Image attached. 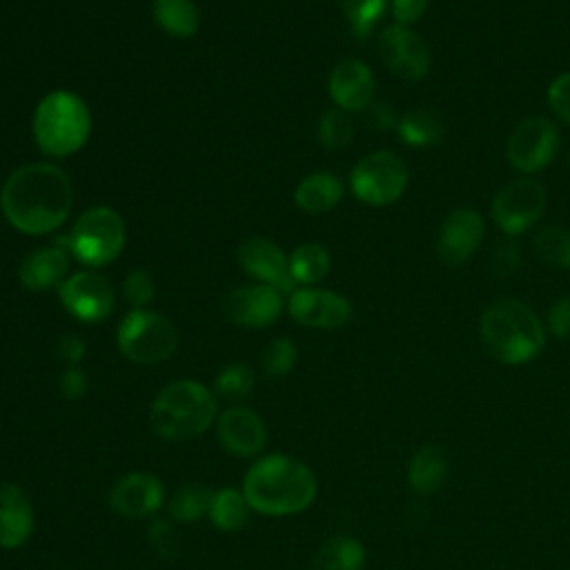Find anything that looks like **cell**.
<instances>
[{
  "label": "cell",
  "instance_id": "1",
  "mask_svg": "<svg viewBox=\"0 0 570 570\" xmlns=\"http://www.w3.org/2000/svg\"><path fill=\"white\" fill-rule=\"evenodd\" d=\"M73 205L69 176L53 163H27L16 167L2 189L0 209L7 223L29 236L58 229Z\"/></svg>",
  "mask_w": 570,
  "mask_h": 570
},
{
  "label": "cell",
  "instance_id": "2",
  "mask_svg": "<svg viewBox=\"0 0 570 570\" xmlns=\"http://www.w3.org/2000/svg\"><path fill=\"white\" fill-rule=\"evenodd\" d=\"M318 483L314 472L287 454L261 456L243 479V494L252 510L267 517H287L312 505Z\"/></svg>",
  "mask_w": 570,
  "mask_h": 570
},
{
  "label": "cell",
  "instance_id": "3",
  "mask_svg": "<svg viewBox=\"0 0 570 570\" xmlns=\"http://www.w3.org/2000/svg\"><path fill=\"white\" fill-rule=\"evenodd\" d=\"M479 332L488 352L505 365L528 363L546 345L541 318L530 305L510 296L497 298L483 309Z\"/></svg>",
  "mask_w": 570,
  "mask_h": 570
},
{
  "label": "cell",
  "instance_id": "4",
  "mask_svg": "<svg viewBox=\"0 0 570 570\" xmlns=\"http://www.w3.org/2000/svg\"><path fill=\"white\" fill-rule=\"evenodd\" d=\"M218 419L216 394L198 381L165 385L149 407L151 430L167 441H187L203 434Z\"/></svg>",
  "mask_w": 570,
  "mask_h": 570
},
{
  "label": "cell",
  "instance_id": "5",
  "mask_svg": "<svg viewBox=\"0 0 570 570\" xmlns=\"http://www.w3.org/2000/svg\"><path fill=\"white\" fill-rule=\"evenodd\" d=\"M33 140L42 154L65 158L82 149L91 131V114L87 102L69 91L53 89L45 94L31 118Z\"/></svg>",
  "mask_w": 570,
  "mask_h": 570
},
{
  "label": "cell",
  "instance_id": "6",
  "mask_svg": "<svg viewBox=\"0 0 570 570\" xmlns=\"http://www.w3.org/2000/svg\"><path fill=\"white\" fill-rule=\"evenodd\" d=\"M125 238L127 227L122 216L107 205H96L85 209L73 220L71 229L58 236L53 245L62 247L87 267H105L122 252Z\"/></svg>",
  "mask_w": 570,
  "mask_h": 570
},
{
  "label": "cell",
  "instance_id": "7",
  "mask_svg": "<svg viewBox=\"0 0 570 570\" xmlns=\"http://www.w3.org/2000/svg\"><path fill=\"white\" fill-rule=\"evenodd\" d=\"M120 354L138 365L167 361L178 347V332L169 318L147 307H134L116 330Z\"/></svg>",
  "mask_w": 570,
  "mask_h": 570
},
{
  "label": "cell",
  "instance_id": "8",
  "mask_svg": "<svg viewBox=\"0 0 570 570\" xmlns=\"http://www.w3.org/2000/svg\"><path fill=\"white\" fill-rule=\"evenodd\" d=\"M410 171L401 156L381 149L363 156L350 171L352 194L372 207H385L399 200L407 187Z\"/></svg>",
  "mask_w": 570,
  "mask_h": 570
},
{
  "label": "cell",
  "instance_id": "9",
  "mask_svg": "<svg viewBox=\"0 0 570 570\" xmlns=\"http://www.w3.org/2000/svg\"><path fill=\"white\" fill-rule=\"evenodd\" d=\"M546 212V189L530 176L508 180L490 203V216L505 236L528 232Z\"/></svg>",
  "mask_w": 570,
  "mask_h": 570
},
{
  "label": "cell",
  "instance_id": "10",
  "mask_svg": "<svg viewBox=\"0 0 570 570\" xmlns=\"http://www.w3.org/2000/svg\"><path fill=\"white\" fill-rule=\"evenodd\" d=\"M559 145L561 134L550 118L528 116L510 131L505 142V156L517 171L530 176L552 163Z\"/></svg>",
  "mask_w": 570,
  "mask_h": 570
},
{
  "label": "cell",
  "instance_id": "11",
  "mask_svg": "<svg viewBox=\"0 0 570 570\" xmlns=\"http://www.w3.org/2000/svg\"><path fill=\"white\" fill-rule=\"evenodd\" d=\"M58 294L65 309L82 323L105 321L116 303L109 281L91 269L69 274L58 287Z\"/></svg>",
  "mask_w": 570,
  "mask_h": 570
},
{
  "label": "cell",
  "instance_id": "12",
  "mask_svg": "<svg viewBox=\"0 0 570 570\" xmlns=\"http://www.w3.org/2000/svg\"><path fill=\"white\" fill-rule=\"evenodd\" d=\"M379 53L385 67L407 82H419L430 71L425 40L405 24H387L379 33Z\"/></svg>",
  "mask_w": 570,
  "mask_h": 570
},
{
  "label": "cell",
  "instance_id": "13",
  "mask_svg": "<svg viewBox=\"0 0 570 570\" xmlns=\"http://www.w3.org/2000/svg\"><path fill=\"white\" fill-rule=\"evenodd\" d=\"M289 316L314 330H336L343 327L352 318V303L323 287H298L287 298Z\"/></svg>",
  "mask_w": 570,
  "mask_h": 570
},
{
  "label": "cell",
  "instance_id": "14",
  "mask_svg": "<svg viewBox=\"0 0 570 570\" xmlns=\"http://www.w3.org/2000/svg\"><path fill=\"white\" fill-rule=\"evenodd\" d=\"M485 234L483 216L472 207L452 209L436 236V256L443 265H463L481 245Z\"/></svg>",
  "mask_w": 570,
  "mask_h": 570
},
{
  "label": "cell",
  "instance_id": "15",
  "mask_svg": "<svg viewBox=\"0 0 570 570\" xmlns=\"http://www.w3.org/2000/svg\"><path fill=\"white\" fill-rule=\"evenodd\" d=\"M283 307H285L283 292L263 283L236 287L223 301L225 318L234 325L249 327V330L272 325L281 316Z\"/></svg>",
  "mask_w": 570,
  "mask_h": 570
},
{
  "label": "cell",
  "instance_id": "16",
  "mask_svg": "<svg viewBox=\"0 0 570 570\" xmlns=\"http://www.w3.org/2000/svg\"><path fill=\"white\" fill-rule=\"evenodd\" d=\"M240 267L263 285L276 287L283 294L294 292V278L289 272V256L263 236H252L238 247Z\"/></svg>",
  "mask_w": 570,
  "mask_h": 570
},
{
  "label": "cell",
  "instance_id": "17",
  "mask_svg": "<svg viewBox=\"0 0 570 570\" xmlns=\"http://www.w3.org/2000/svg\"><path fill=\"white\" fill-rule=\"evenodd\" d=\"M165 503V485L149 472H131L109 490V505L127 519H145L156 514Z\"/></svg>",
  "mask_w": 570,
  "mask_h": 570
},
{
  "label": "cell",
  "instance_id": "18",
  "mask_svg": "<svg viewBox=\"0 0 570 570\" xmlns=\"http://www.w3.org/2000/svg\"><path fill=\"white\" fill-rule=\"evenodd\" d=\"M327 91L338 109L347 114L365 111L374 102V73L365 62L356 58L341 60L330 71Z\"/></svg>",
  "mask_w": 570,
  "mask_h": 570
},
{
  "label": "cell",
  "instance_id": "19",
  "mask_svg": "<svg viewBox=\"0 0 570 570\" xmlns=\"http://www.w3.org/2000/svg\"><path fill=\"white\" fill-rule=\"evenodd\" d=\"M216 434L220 445L236 456H256L267 441V428L263 419L243 405L227 407L216 419Z\"/></svg>",
  "mask_w": 570,
  "mask_h": 570
},
{
  "label": "cell",
  "instance_id": "20",
  "mask_svg": "<svg viewBox=\"0 0 570 570\" xmlns=\"http://www.w3.org/2000/svg\"><path fill=\"white\" fill-rule=\"evenodd\" d=\"M33 532V505L16 483H0V548H20Z\"/></svg>",
  "mask_w": 570,
  "mask_h": 570
},
{
  "label": "cell",
  "instance_id": "21",
  "mask_svg": "<svg viewBox=\"0 0 570 570\" xmlns=\"http://www.w3.org/2000/svg\"><path fill=\"white\" fill-rule=\"evenodd\" d=\"M69 272V254L58 245L38 247L27 254L18 267V281L29 292H42L62 285Z\"/></svg>",
  "mask_w": 570,
  "mask_h": 570
},
{
  "label": "cell",
  "instance_id": "22",
  "mask_svg": "<svg viewBox=\"0 0 570 570\" xmlns=\"http://www.w3.org/2000/svg\"><path fill=\"white\" fill-rule=\"evenodd\" d=\"M343 198V183L330 171H314L305 176L294 189V203L305 214H323Z\"/></svg>",
  "mask_w": 570,
  "mask_h": 570
},
{
  "label": "cell",
  "instance_id": "23",
  "mask_svg": "<svg viewBox=\"0 0 570 570\" xmlns=\"http://www.w3.org/2000/svg\"><path fill=\"white\" fill-rule=\"evenodd\" d=\"M448 476V454L441 445H421L407 465V485L416 494H434Z\"/></svg>",
  "mask_w": 570,
  "mask_h": 570
},
{
  "label": "cell",
  "instance_id": "24",
  "mask_svg": "<svg viewBox=\"0 0 570 570\" xmlns=\"http://www.w3.org/2000/svg\"><path fill=\"white\" fill-rule=\"evenodd\" d=\"M399 138L410 147H432L443 140L445 122L432 107H414L396 120Z\"/></svg>",
  "mask_w": 570,
  "mask_h": 570
},
{
  "label": "cell",
  "instance_id": "25",
  "mask_svg": "<svg viewBox=\"0 0 570 570\" xmlns=\"http://www.w3.org/2000/svg\"><path fill=\"white\" fill-rule=\"evenodd\" d=\"M365 548L358 539L338 534L327 539L312 557L307 570H363Z\"/></svg>",
  "mask_w": 570,
  "mask_h": 570
},
{
  "label": "cell",
  "instance_id": "26",
  "mask_svg": "<svg viewBox=\"0 0 570 570\" xmlns=\"http://www.w3.org/2000/svg\"><path fill=\"white\" fill-rule=\"evenodd\" d=\"M151 16L174 38H191L200 27V11L194 0H154Z\"/></svg>",
  "mask_w": 570,
  "mask_h": 570
},
{
  "label": "cell",
  "instance_id": "27",
  "mask_svg": "<svg viewBox=\"0 0 570 570\" xmlns=\"http://www.w3.org/2000/svg\"><path fill=\"white\" fill-rule=\"evenodd\" d=\"M330 252L318 243H301L289 254V272L294 283L303 287H312L321 283L330 272Z\"/></svg>",
  "mask_w": 570,
  "mask_h": 570
},
{
  "label": "cell",
  "instance_id": "28",
  "mask_svg": "<svg viewBox=\"0 0 570 570\" xmlns=\"http://www.w3.org/2000/svg\"><path fill=\"white\" fill-rule=\"evenodd\" d=\"M249 503L245 494L236 488H223L214 492L212 505H209V519L218 530L236 532L240 530L249 519Z\"/></svg>",
  "mask_w": 570,
  "mask_h": 570
},
{
  "label": "cell",
  "instance_id": "29",
  "mask_svg": "<svg viewBox=\"0 0 570 570\" xmlns=\"http://www.w3.org/2000/svg\"><path fill=\"white\" fill-rule=\"evenodd\" d=\"M214 492L203 483H185L180 485L167 503V512L176 523H194L200 517L209 514Z\"/></svg>",
  "mask_w": 570,
  "mask_h": 570
},
{
  "label": "cell",
  "instance_id": "30",
  "mask_svg": "<svg viewBox=\"0 0 570 570\" xmlns=\"http://www.w3.org/2000/svg\"><path fill=\"white\" fill-rule=\"evenodd\" d=\"M534 252L543 263L570 269V232L559 225H546L537 229Z\"/></svg>",
  "mask_w": 570,
  "mask_h": 570
},
{
  "label": "cell",
  "instance_id": "31",
  "mask_svg": "<svg viewBox=\"0 0 570 570\" xmlns=\"http://www.w3.org/2000/svg\"><path fill=\"white\" fill-rule=\"evenodd\" d=\"M390 0H338L345 20L356 38L370 36L374 24L383 18Z\"/></svg>",
  "mask_w": 570,
  "mask_h": 570
},
{
  "label": "cell",
  "instance_id": "32",
  "mask_svg": "<svg viewBox=\"0 0 570 570\" xmlns=\"http://www.w3.org/2000/svg\"><path fill=\"white\" fill-rule=\"evenodd\" d=\"M352 138H354V122L347 111L336 107V109H327L321 116L318 140L325 149H330V151L345 149L352 142Z\"/></svg>",
  "mask_w": 570,
  "mask_h": 570
},
{
  "label": "cell",
  "instance_id": "33",
  "mask_svg": "<svg viewBox=\"0 0 570 570\" xmlns=\"http://www.w3.org/2000/svg\"><path fill=\"white\" fill-rule=\"evenodd\" d=\"M252 387L254 372L245 363H229L214 379V392L227 401H240L249 396Z\"/></svg>",
  "mask_w": 570,
  "mask_h": 570
},
{
  "label": "cell",
  "instance_id": "34",
  "mask_svg": "<svg viewBox=\"0 0 570 570\" xmlns=\"http://www.w3.org/2000/svg\"><path fill=\"white\" fill-rule=\"evenodd\" d=\"M296 363V345L281 336V338H274L265 352H263V361H261V367L263 372L269 376V379H281L285 374L292 372Z\"/></svg>",
  "mask_w": 570,
  "mask_h": 570
},
{
  "label": "cell",
  "instance_id": "35",
  "mask_svg": "<svg viewBox=\"0 0 570 570\" xmlns=\"http://www.w3.org/2000/svg\"><path fill=\"white\" fill-rule=\"evenodd\" d=\"M122 296L134 307H147L156 296L154 278L147 269H131L122 281Z\"/></svg>",
  "mask_w": 570,
  "mask_h": 570
},
{
  "label": "cell",
  "instance_id": "36",
  "mask_svg": "<svg viewBox=\"0 0 570 570\" xmlns=\"http://www.w3.org/2000/svg\"><path fill=\"white\" fill-rule=\"evenodd\" d=\"M546 98H548V105H550L552 114H554L559 120H563V122L570 125V71L559 73V76L550 82Z\"/></svg>",
  "mask_w": 570,
  "mask_h": 570
},
{
  "label": "cell",
  "instance_id": "37",
  "mask_svg": "<svg viewBox=\"0 0 570 570\" xmlns=\"http://www.w3.org/2000/svg\"><path fill=\"white\" fill-rule=\"evenodd\" d=\"M521 265V252L519 247L505 238L501 245H497L494 256H492V272L499 278H510Z\"/></svg>",
  "mask_w": 570,
  "mask_h": 570
},
{
  "label": "cell",
  "instance_id": "38",
  "mask_svg": "<svg viewBox=\"0 0 570 570\" xmlns=\"http://www.w3.org/2000/svg\"><path fill=\"white\" fill-rule=\"evenodd\" d=\"M546 332L557 338H570V296H561L548 307Z\"/></svg>",
  "mask_w": 570,
  "mask_h": 570
},
{
  "label": "cell",
  "instance_id": "39",
  "mask_svg": "<svg viewBox=\"0 0 570 570\" xmlns=\"http://www.w3.org/2000/svg\"><path fill=\"white\" fill-rule=\"evenodd\" d=\"M87 390H89V379H87V374L78 365L67 367L62 372V376H60V392H62L65 399L78 401V399H82L87 394Z\"/></svg>",
  "mask_w": 570,
  "mask_h": 570
},
{
  "label": "cell",
  "instance_id": "40",
  "mask_svg": "<svg viewBox=\"0 0 570 570\" xmlns=\"http://www.w3.org/2000/svg\"><path fill=\"white\" fill-rule=\"evenodd\" d=\"M390 4H392L394 22L410 27L423 18L430 0H390Z\"/></svg>",
  "mask_w": 570,
  "mask_h": 570
},
{
  "label": "cell",
  "instance_id": "41",
  "mask_svg": "<svg viewBox=\"0 0 570 570\" xmlns=\"http://www.w3.org/2000/svg\"><path fill=\"white\" fill-rule=\"evenodd\" d=\"M56 354H58L60 361H65L69 367H73V365H78L85 358L87 345H85V341L80 336L65 334L56 343Z\"/></svg>",
  "mask_w": 570,
  "mask_h": 570
},
{
  "label": "cell",
  "instance_id": "42",
  "mask_svg": "<svg viewBox=\"0 0 570 570\" xmlns=\"http://www.w3.org/2000/svg\"><path fill=\"white\" fill-rule=\"evenodd\" d=\"M365 111H367L370 125L376 127V129H387V127L396 125L394 111H392L387 105H383V102H372Z\"/></svg>",
  "mask_w": 570,
  "mask_h": 570
},
{
  "label": "cell",
  "instance_id": "43",
  "mask_svg": "<svg viewBox=\"0 0 570 570\" xmlns=\"http://www.w3.org/2000/svg\"><path fill=\"white\" fill-rule=\"evenodd\" d=\"M568 163H570V151H568Z\"/></svg>",
  "mask_w": 570,
  "mask_h": 570
}]
</instances>
